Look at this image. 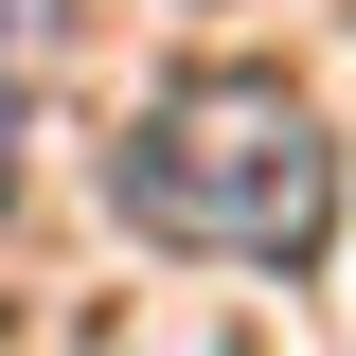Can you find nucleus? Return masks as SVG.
<instances>
[{"mask_svg":"<svg viewBox=\"0 0 356 356\" xmlns=\"http://www.w3.org/2000/svg\"><path fill=\"white\" fill-rule=\"evenodd\" d=\"M54 54H72V0H0V107H18V89H36Z\"/></svg>","mask_w":356,"mask_h":356,"instance_id":"nucleus-2","label":"nucleus"},{"mask_svg":"<svg viewBox=\"0 0 356 356\" xmlns=\"http://www.w3.org/2000/svg\"><path fill=\"white\" fill-rule=\"evenodd\" d=\"M0 196H18V107H0Z\"/></svg>","mask_w":356,"mask_h":356,"instance_id":"nucleus-3","label":"nucleus"},{"mask_svg":"<svg viewBox=\"0 0 356 356\" xmlns=\"http://www.w3.org/2000/svg\"><path fill=\"white\" fill-rule=\"evenodd\" d=\"M107 196H125V232H161L196 267H321L339 250V143L285 72L143 89V125L107 143Z\"/></svg>","mask_w":356,"mask_h":356,"instance_id":"nucleus-1","label":"nucleus"}]
</instances>
